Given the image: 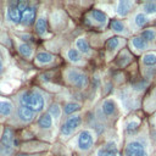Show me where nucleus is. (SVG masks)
<instances>
[{
    "label": "nucleus",
    "instance_id": "obj_1",
    "mask_svg": "<svg viewBox=\"0 0 156 156\" xmlns=\"http://www.w3.org/2000/svg\"><path fill=\"white\" fill-rule=\"evenodd\" d=\"M21 100H22L23 106H27L33 112L41 111L44 108V105H45L43 95L40 93H38V91H34V90H28V91L23 93Z\"/></svg>",
    "mask_w": 156,
    "mask_h": 156
},
{
    "label": "nucleus",
    "instance_id": "obj_2",
    "mask_svg": "<svg viewBox=\"0 0 156 156\" xmlns=\"http://www.w3.org/2000/svg\"><path fill=\"white\" fill-rule=\"evenodd\" d=\"M67 79L77 88H84L88 84V78L84 73L76 71V69H69L67 71Z\"/></svg>",
    "mask_w": 156,
    "mask_h": 156
},
{
    "label": "nucleus",
    "instance_id": "obj_3",
    "mask_svg": "<svg viewBox=\"0 0 156 156\" xmlns=\"http://www.w3.org/2000/svg\"><path fill=\"white\" fill-rule=\"evenodd\" d=\"M124 152H126V156H147V151L145 146L138 140L128 143Z\"/></svg>",
    "mask_w": 156,
    "mask_h": 156
},
{
    "label": "nucleus",
    "instance_id": "obj_4",
    "mask_svg": "<svg viewBox=\"0 0 156 156\" xmlns=\"http://www.w3.org/2000/svg\"><path fill=\"white\" fill-rule=\"evenodd\" d=\"M94 144L93 134L89 130H82L78 135V147L83 151L89 150Z\"/></svg>",
    "mask_w": 156,
    "mask_h": 156
},
{
    "label": "nucleus",
    "instance_id": "obj_5",
    "mask_svg": "<svg viewBox=\"0 0 156 156\" xmlns=\"http://www.w3.org/2000/svg\"><path fill=\"white\" fill-rule=\"evenodd\" d=\"M82 123V118L79 116H73L71 118H68L61 127V133L65 135H69L73 130L77 129V127H79V124Z\"/></svg>",
    "mask_w": 156,
    "mask_h": 156
},
{
    "label": "nucleus",
    "instance_id": "obj_6",
    "mask_svg": "<svg viewBox=\"0 0 156 156\" xmlns=\"http://www.w3.org/2000/svg\"><path fill=\"white\" fill-rule=\"evenodd\" d=\"M7 17L11 22L13 23H20L22 22V17L23 13L20 11V9L17 7V1L16 2H11L9 9H7Z\"/></svg>",
    "mask_w": 156,
    "mask_h": 156
},
{
    "label": "nucleus",
    "instance_id": "obj_7",
    "mask_svg": "<svg viewBox=\"0 0 156 156\" xmlns=\"http://www.w3.org/2000/svg\"><path fill=\"white\" fill-rule=\"evenodd\" d=\"M13 144V132L11 128L6 127L4 129V133H2V136H1V145L5 146V147H9L11 149Z\"/></svg>",
    "mask_w": 156,
    "mask_h": 156
},
{
    "label": "nucleus",
    "instance_id": "obj_8",
    "mask_svg": "<svg viewBox=\"0 0 156 156\" xmlns=\"http://www.w3.org/2000/svg\"><path fill=\"white\" fill-rule=\"evenodd\" d=\"M35 16H37V11L33 6H28V9L24 11L23 13V17H22V23L26 24V26H29L34 22L35 20Z\"/></svg>",
    "mask_w": 156,
    "mask_h": 156
},
{
    "label": "nucleus",
    "instance_id": "obj_9",
    "mask_svg": "<svg viewBox=\"0 0 156 156\" xmlns=\"http://www.w3.org/2000/svg\"><path fill=\"white\" fill-rule=\"evenodd\" d=\"M18 116H20V118H21L23 122H29V121L33 119L34 112H33L30 108H28L27 106H22V107H20V110H18Z\"/></svg>",
    "mask_w": 156,
    "mask_h": 156
},
{
    "label": "nucleus",
    "instance_id": "obj_10",
    "mask_svg": "<svg viewBox=\"0 0 156 156\" xmlns=\"http://www.w3.org/2000/svg\"><path fill=\"white\" fill-rule=\"evenodd\" d=\"M132 6H133V2H132V1L122 0V1H119L118 5H117V13H118L119 16H126V15L130 11Z\"/></svg>",
    "mask_w": 156,
    "mask_h": 156
},
{
    "label": "nucleus",
    "instance_id": "obj_11",
    "mask_svg": "<svg viewBox=\"0 0 156 156\" xmlns=\"http://www.w3.org/2000/svg\"><path fill=\"white\" fill-rule=\"evenodd\" d=\"M101 108H102V112H104L106 116H111V115H113V113L116 112V104H115L113 100L107 99V100L104 101Z\"/></svg>",
    "mask_w": 156,
    "mask_h": 156
},
{
    "label": "nucleus",
    "instance_id": "obj_12",
    "mask_svg": "<svg viewBox=\"0 0 156 156\" xmlns=\"http://www.w3.org/2000/svg\"><path fill=\"white\" fill-rule=\"evenodd\" d=\"M38 124L40 128H44V129H48L52 126V116L48 112L45 115H43L39 119H38Z\"/></svg>",
    "mask_w": 156,
    "mask_h": 156
},
{
    "label": "nucleus",
    "instance_id": "obj_13",
    "mask_svg": "<svg viewBox=\"0 0 156 156\" xmlns=\"http://www.w3.org/2000/svg\"><path fill=\"white\" fill-rule=\"evenodd\" d=\"M112 152H117V147L113 143H107L105 146H102L99 151H98V156H107Z\"/></svg>",
    "mask_w": 156,
    "mask_h": 156
},
{
    "label": "nucleus",
    "instance_id": "obj_14",
    "mask_svg": "<svg viewBox=\"0 0 156 156\" xmlns=\"http://www.w3.org/2000/svg\"><path fill=\"white\" fill-rule=\"evenodd\" d=\"M90 15H91L93 20H95V21H96L98 23H100V24H105L106 21H107L106 15H105L102 11H100V10H91Z\"/></svg>",
    "mask_w": 156,
    "mask_h": 156
},
{
    "label": "nucleus",
    "instance_id": "obj_15",
    "mask_svg": "<svg viewBox=\"0 0 156 156\" xmlns=\"http://www.w3.org/2000/svg\"><path fill=\"white\" fill-rule=\"evenodd\" d=\"M46 29H48V22H46V20L43 18V17H40L39 20H37V22H35V30H37V33L39 35H43L46 32Z\"/></svg>",
    "mask_w": 156,
    "mask_h": 156
},
{
    "label": "nucleus",
    "instance_id": "obj_16",
    "mask_svg": "<svg viewBox=\"0 0 156 156\" xmlns=\"http://www.w3.org/2000/svg\"><path fill=\"white\" fill-rule=\"evenodd\" d=\"M76 46H77V49H78L80 52H83V54L90 52V46H89L88 41H87L84 38H79V39L76 41Z\"/></svg>",
    "mask_w": 156,
    "mask_h": 156
},
{
    "label": "nucleus",
    "instance_id": "obj_17",
    "mask_svg": "<svg viewBox=\"0 0 156 156\" xmlns=\"http://www.w3.org/2000/svg\"><path fill=\"white\" fill-rule=\"evenodd\" d=\"M132 44H133L134 48L138 49V50H144V49H146V46H147V41H145L141 37H135V38H133Z\"/></svg>",
    "mask_w": 156,
    "mask_h": 156
},
{
    "label": "nucleus",
    "instance_id": "obj_18",
    "mask_svg": "<svg viewBox=\"0 0 156 156\" xmlns=\"http://www.w3.org/2000/svg\"><path fill=\"white\" fill-rule=\"evenodd\" d=\"M143 63L145 66H154V65H156V54H154V52L145 54L143 56Z\"/></svg>",
    "mask_w": 156,
    "mask_h": 156
},
{
    "label": "nucleus",
    "instance_id": "obj_19",
    "mask_svg": "<svg viewBox=\"0 0 156 156\" xmlns=\"http://www.w3.org/2000/svg\"><path fill=\"white\" fill-rule=\"evenodd\" d=\"M12 112V105L9 101H0V113L2 116H9Z\"/></svg>",
    "mask_w": 156,
    "mask_h": 156
},
{
    "label": "nucleus",
    "instance_id": "obj_20",
    "mask_svg": "<svg viewBox=\"0 0 156 156\" xmlns=\"http://www.w3.org/2000/svg\"><path fill=\"white\" fill-rule=\"evenodd\" d=\"M52 57L54 56L51 54H49V52H39L37 55V61L39 63H49V62L52 61Z\"/></svg>",
    "mask_w": 156,
    "mask_h": 156
},
{
    "label": "nucleus",
    "instance_id": "obj_21",
    "mask_svg": "<svg viewBox=\"0 0 156 156\" xmlns=\"http://www.w3.org/2000/svg\"><path fill=\"white\" fill-rule=\"evenodd\" d=\"M140 37L145 40V41H152L156 38V33L154 29H145L144 32H141Z\"/></svg>",
    "mask_w": 156,
    "mask_h": 156
},
{
    "label": "nucleus",
    "instance_id": "obj_22",
    "mask_svg": "<svg viewBox=\"0 0 156 156\" xmlns=\"http://www.w3.org/2000/svg\"><path fill=\"white\" fill-rule=\"evenodd\" d=\"M119 43H121V40H119L118 37H112V38H110V39L106 41V48H107L108 50H115V49L119 45Z\"/></svg>",
    "mask_w": 156,
    "mask_h": 156
},
{
    "label": "nucleus",
    "instance_id": "obj_23",
    "mask_svg": "<svg viewBox=\"0 0 156 156\" xmlns=\"http://www.w3.org/2000/svg\"><path fill=\"white\" fill-rule=\"evenodd\" d=\"M18 51L24 57H29L32 55V48L28 44H21V45H18Z\"/></svg>",
    "mask_w": 156,
    "mask_h": 156
},
{
    "label": "nucleus",
    "instance_id": "obj_24",
    "mask_svg": "<svg viewBox=\"0 0 156 156\" xmlns=\"http://www.w3.org/2000/svg\"><path fill=\"white\" fill-rule=\"evenodd\" d=\"M79 108H80V106H79L78 104H76V102H69V104H67V105L63 107V111H65L66 115H71V113L78 111Z\"/></svg>",
    "mask_w": 156,
    "mask_h": 156
},
{
    "label": "nucleus",
    "instance_id": "obj_25",
    "mask_svg": "<svg viewBox=\"0 0 156 156\" xmlns=\"http://www.w3.org/2000/svg\"><path fill=\"white\" fill-rule=\"evenodd\" d=\"M110 26H111V29H113L117 33H121V32L124 30V24L121 21H118V20H112Z\"/></svg>",
    "mask_w": 156,
    "mask_h": 156
},
{
    "label": "nucleus",
    "instance_id": "obj_26",
    "mask_svg": "<svg viewBox=\"0 0 156 156\" xmlns=\"http://www.w3.org/2000/svg\"><path fill=\"white\" fill-rule=\"evenodd\" d=\"M134 22H135V24L138 26V27H143V26H145L146 23H147V17L144 15V13H138L136 16H135V18H134Z\"/></svg>",
    "mask_w": 156,
    "mask_h": 156
},
{
    "label": "nucleus",
    "instance_id": "obj_27",
    "mask_svg": "<svg viewBox=\"0 0 156 156\" xmlns=\"http://www.w3.org/2000/svg\"><path fill=\"white\" fill-rule=\"evenodd\" d=\"M144 11L146 13H156V1H149V2H145L144 6H143Z\"/></svg>",
    "mask_w": 156,
    "mask_h": 156
},
{
    "label": "nucleus",
    "instance_id": "obj_28",
    "mask_svg": "<svg viewBox=\"0 0 156 156\" xmlns=\"http://www.w3.org/2000/svg\"><path fill=\"white\" fill-rule=\"evenodd\" d=\"M67 57H68V60L72 61V62H78V61L80 60L79 52H78L76 49H71V50H68V52H67Z\"/></svg>",
    "mask_w": 156,
    "mask_h": 156
},
{
    "label": "nucleus",
    "instance_id": "obj_29",
    "mask_svg": "<svg viewBox=\"0 0 156 156\" xmlns=\"http://www.w3.org/2000/svg\"><path fill=\"white\" fill-rule=\"evenodd\" d=\"M49 113L52 116V117H55V118H58L60 117V107H58V105H56V104H52L50 107H49Z\"/></svg>",
    "mask_w": 156,
    "mask_h": 156
},
{
    "label": "nucleus",
    "instance_id": "obj_30",
    "mask_svg": "<svg viewBox=\"0 0 156 156\" xmlns=\"http://www.w3.org/2000/svg\"><path fill=\"white\" fill-rule=\"evenodd\" d=\"M138 127H139V122H138V121H132V122L127 123L126 129H127V132H128L129 134H133V133L138 129Z\"/></svg>",
    "mask_w": 156,
    "mask_h": 156
},
{
    "label": "nucleus",
    "instance_id": "obj_31",
    "mask_svg": "<svg viewBox=\"0 0 156 156\" xmlns=\"http://www.w3.org/2000/svg\"><path fill=\"white\" fill-rule=\"evenodd\" d=\"M11 154V149L5 147V146H0V156H9Z\"/></svg>",
    "mask_w": 156,
    "mask_h": 156
},
{
    "label": "nucleus",
    "instance_id": "obj_32",
    "mask_svg": "<svg viewBox=\"0 0 156 156\" xmlns=\"http://www.w3.org/2000/svg\"><path fill=\"white\" fill-rule=\"evenodd\" d=\"M4 71V63H2V60L0 58V73Z\"/></svg>",
    "mask_w": 156,
    "mask_h": 156
},
{
    "label": "nucleus",
    "instance_id": "obj_33",
    "mask_svg": "<svg viewBox=\"0 0 156 156\" xmlns=\"http://www.w3.org/2000/svg\"><path fill=\"white\" fill-rule=\"evenodd\" d=\"M16 156H28V155H26V154H18V155H16Z\"/></svg>",
    "mask_w": 156,
    "mask_h": 156
}]
</instances>
